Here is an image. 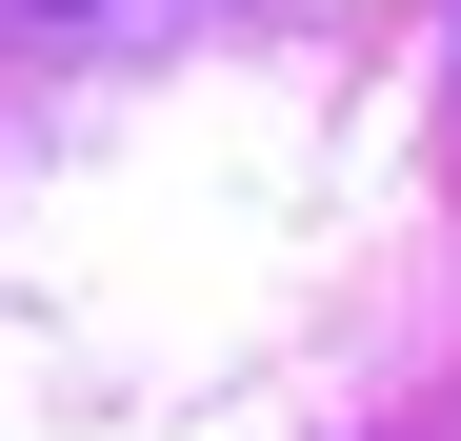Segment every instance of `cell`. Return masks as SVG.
<instances>
[]
</instances>
